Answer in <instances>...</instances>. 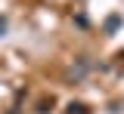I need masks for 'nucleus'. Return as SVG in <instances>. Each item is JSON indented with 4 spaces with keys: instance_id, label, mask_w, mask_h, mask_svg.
I'll return each instance as SVG.
<instances>
[{
    "instance_id": "nucleus-1",
    "label": "nucleus",
    "mask_w": 124,
    "mask_h": 114,
    "mask_svg": "<svg viewBox=\"0 0 124 114\" xmlns=\"http://www.w3.org/2000/svg\"><path fill=\"white\" fill-rule=\"evenodd\" d=\"M3 28H6V22H3V19H0V37H3Z\"/></svg>"
}]
</instances>
